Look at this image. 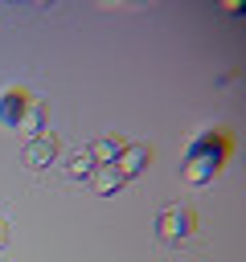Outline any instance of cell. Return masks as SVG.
<instances>
[{
    "label": "cell",
    "instance_id": "1",
    "mask_svg": "<svg viewBox=\"0 0 246 262\" xmlns=\"http://www.w3.org/2000/svg\"><path fill=\"white\" fill-rule=\"evenodd\" d=\"M193 229H197V217H193L189 205H168V209L156 217V233H160L164 242H180V237H189Z\"/></svg>",
    "mask_w": 246,
    "mask_h": 262
},
{
    "label": "cell",
    "instance_id": "11",
    "mask_svg": "<svg viewBox=\"0 0 246 262\" xmlns=\"http://www.w3.org/2000/svg\"><path fill=\"white\" fill-rule=\"evenodd\" d=\"M4 237H8V221L0 217V242H4Z\"/></svg>",
    "mask_w": 246,
    "mask_h": 262
},
{
    "label": "cell",
    "instance_id": "10",
    "mask_svg": "<svg viewBox=\"0 0 246 262\" xmlns=\"http://www.w3.org/2000/svg\"><path fill=\"white\" fill-rule=\"evenodd\" d=\"M66 172H70L74 180H90V172H94V164H90L86 156H70V164H66Z\"/></svg>",
    "mask_w": 246,
    "mask_h": 262
},
{
    "label": "cell",
    "instance_id": "2",
    "mask_svg": "<svg viewBox=\"0 0 246 262\" xmlns=\"http://www.w3.org/2000/svg\"><path fill=\"white\" fill-rule=\"evenodd\" d=\"M230 151H234V143H230L225 131H205V135H197V139L189 143V156H184V160H213V164L221 168Z\"/></svg>",
    "mask_w": 246,
    "mask_h": 262
},
{
    "label": "cell",
    "instance_id": "5",
    "mask_svg": "<svg viewBox=\"0 0 246 262\" xmlns=\"http://www.w3.org/2000/svg\"><path fill=\"white\" fill-rule=\"evenodd\" d=\"M29 102H33V98H29L25 90H4V94H0V123L16 131L20 119H25V111H29Z\"/></svg>",
    "mask_w": 246,
    "mask_h": 262
},
{
    "label": "cell",
    "instance_id": "8",
    "mask_svg": "<svg viewBox=\"0 0 246 262\" xmlns=\"http://www.w3.org/2000/svg\"><path fill=\"white\" fill-rule=\"evenodd\" d=\"M217 176V164L213 160H184V180L189 184H209Z\"/></svg>",
    "mask_w": 246,
    "mask_h": 262
},
{
    "label": "cell",
    "instance_id": "4",
    "mask_svg": "<svg viewBox=\"0 0 246 262\" xmlns=\"http://www.w3.org/2000/svg\"><path fill=\"white\" fill-rule=\"evenodd\" d=\"M148 160H152V151H148L144 143H123V151H119V160H115V172H119L123 180H131V176H139V172L148 168Z\"/></svg>",
    "mask_w": 246,
    "mask_h": 262
},
{
    "label": "cell",
    "instance_id": "9",
    "mask_svg": "<svg viewBox=\"0 0 246 262\" xmlns=\"http://www.w3.org/2000/svg\"><path fill=\"white\" fill-rule=\"evenodd\" d=\"M16 131H29V135H41L45 131V119H41V106L37 102H29V111H25V119H20Z\"/></svg>",
    "mask_w": 246,
    "mask_h": 262
},
{
    "label": "cell",
    "instance_id": "6",
    "mask_svg": "<svg viewBox=\"0 0 246 262\" xmlns=\"http://www.w3.org/2000/svg\"><path fill=\"white\" fill-rule=\"evenodd\" d=\"M119 151H123V139L102 135V139H94V143L86 147V160H90L94 168H102V164H115V160H119Z\"/></svg>",
    "mask_w": 246,
    "mask_h": 262
},
{
    "label": "cell",
    "instance_id": "7",
    "mask_svg": "<svg viewBox=\"0 0 246 262\" xmlns=\"http://www.w3.org/2000/svg\"><path fill=\"white\" fill-rule=\"evenodd\" d=\"M90 188H94L98 196H115V192L123 188V176L115 172V164H102V168L90 172Z\"/></svg>",
    "mask_w": 246,
    "mask_h": 262
},
{
    "label": "cell",
    "instance_id": "3",
    "mask_svg": "<svg viewBox=\"0 0 246 262\" xmlns=\"http://www.w3.org/2000/svg\"><path fill=\"white\" fill-rule=\"evenodd\" d=\"M57 151H61V143H57V135H53V131H41V135H33V139L25 143V151H20V160H25L29 168H49V164L57 160Z\"/></svg>",
    "mask_w": 246,
    "mask_h": 262
}]
</instances>
